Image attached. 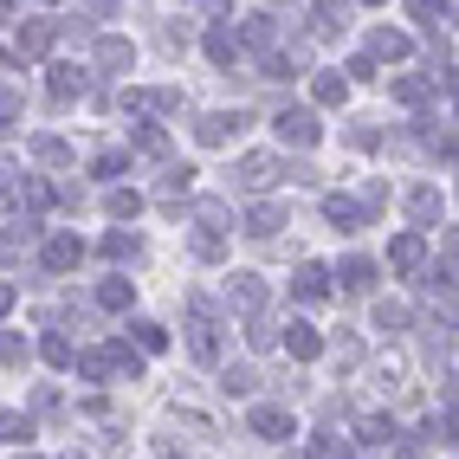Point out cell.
<instances>
[{"label":"cell","mask_w":459,"mask_h":459,"mask_svg":"<svg viewBox=\"0 0 459 459\" xmlns=\"http://www.w3.org/2000/svg\"><path fill=\"white\" fill-rule=\"evenodd\" d=\"M78 376H84V382H104V376H130V382H136L143 362L130 356V343H110V350H84V356H78Z\"/></svg>","instance_id":"obj_1"},{"label":"cell","mask_w":459,"mask_h":459,"mask_svg":"<svg viewBox=\"0 0 459 459\" xmlns=\"http://www.w3.org/2000/svg\"><path fill=\"white\" fill-rule=\"evenodd\" d=\"M188 350H195V362H221V324H213L207 298L188 304Z\"/></svg>","instance_id":"obj_2"},{"label":"cell","mask_w":459,"mask_h":459,"mask_svg":"<svg viewBox=\"0 0 459 459\" xmlns=\"http://www.w3.org/2000/svg\"><path fill=\"white\" fill-rule=\"evenodd\" d=\"M247 434H253V440H291V434H298V427H291V408H279V402L253 408V414H247Z\"/></svg>","instance_id":"obj_3"},{"label":"cell","mask_w":459,"mask_h":459,"mask_svg":"<svg viewBox=\"0 0 459 459\" xmlns=\"http://www.w3.org/2000/svg\"><path fill=\"white\" fill-rule=\"evenodd\" d=\"M247 124H253L247 110H213V117H201V124H195V136H201L207 149H221V143H233V136L247 130Z\"/></svg>","instance_id":"obj_4"},{"label":"cell","mask_w":459,"mask_h":459,"mask_svg":"<svg viewBox=\"0 0 459 459\" xmlns=\"http://www.w3.org/2000/svg\"><path fill=\"white\" fill-rule=\"evenodd\" d=\"M272 130H279V143H291V149H311L317 143V117L311 110H279V117H272Z\"/></svg>","instance_id":"obj_5"},{"label":"cell","mask_w":459,"mask_h":459,"mask_svg":"<svg viewBox=\"0 0 459 459\" xmlns=\"http://www.w3.org/2000/svg\"><path fill=\"white\" fill-rule=\"evenodd\" d=\"M279 175H285V162H279V156H247L233 181H239V188H247V195H265V188H272V181H279Z\"/></svg>","instance_id":"obj_6"},{"label":"cell","mask_w":459,"mask_h":459,"mask_svg":"<svg viewBox=\"0 0 459 459\" xmlns=\"http://www.w3.org/2000/svg\"><path fill=\"white\" fill-rule=\"evenodd\" d=\"M324 221L336 233H362V227H369V213H362V201H350V195H330L324 201Z\"/></svg>","instance_id":"obj_7"},{"label":"cell","mask_w":459,"mask_h":459,"mask_svg":"<svg viewBox=\"0 0 459 459\" xmlns=\"http://www.w3.org/2000/svg\"><path fill=\"white\" fill-rule=\"evenodd\" d=\"M227 298H233V311H247V317H259V311H265V279H253V272H233V285H227Z\"/></svg>","instance_id":"obj_8"},{"label":"cell","mask_w":459,"mask_h":459,"mask_svg":"<svg viewBox=\"0 0 459 459\" xmlns=\"http://www.w3.org/2000/svg\"><path fill=\"white\" fill-rule=\"evenodd\" d=\"M39 259H46V272H72V265L84 259V239H78V233H52Z\"/></svg>","instance_id":"obj_9"},{"label":"cell","mask_w":459,"mask_h":459,"mask_svg":"<svg viewBox=\"0 0 459 459\" xmlns=\"http://www.w3.org/2000/svg\"><path fill=\"white\" fill-rule=\"evenodd\" d=\"M291 291H298L304 304H324V298H330V272L304 259V265H298V279H291Z\"/></svg>","instance_id":"obj_10"},{"label":"cell","mask_w":459,"mask_h":459,"mask_svg":"<svg viewBox=\"0 0 459 459\" xmlns=\"http://www.w3.org/2000/svg\"><path fill=\"white\" fill-rule=\"evenodd\" d=\"M285 343H291V356H298V362H317V356H324L317 324H304V317H298V324H285Z\"/></svg>","instance_id":"obj_11"},{"label":"cell","mask_w":459,"mask_h":459,"mask_svg":"<svg viewBox=\"0 0 459 459\" xmlns=\"http://www.w3.org/2000/svg\"><path fill=\"white\" fill-rule=\"evenodd\" d=\"M84 91H91V78L78 65H52V104H72V98H84Z\"/></svg>","instance_id":"obj_12"},{"label":"cell","mask_w":459,"mask_h":459,"mask_svg":"<svg viewBox=\"0 0 459 459\" xmlns=\"http://www.w3.org/2000/svg\"><path fill=\"white\" fill-rule=\"evenodd\" d=\"M388 265H394V272H420V265H427L420 233H402V239H394V247H388Z\"/></svg>","instance_id":"obj_13"},{"label":"cell","mask_w":459,"mask_h":459,"mask_svg":"<svg viewBox=\"0 0 459 459\" xmlns=\"http://www.w3.org/2000/svg\"><path fill=\"white\" fill-rule=\"evenodd\" d=\"M52 39H58V26H46V20L20 26V58H46V52H52Z\"/></svg>","instance_id":"obj_14"},{"label":"cell","mask_w":459,"mask_h":459,"mask_svg":"<svg viewBox=\"0 0 459 459\" xmlns=\"http://www.w3.org/2000/svg\"><path fill=\"white\" fill-rule=\"evenodd\" d=\"M98 65H104V72H130V65H136V46H130V39H117V33L98 39Z\"/></svg>","instance_id":"obj_15"},{"label":"cell","mask_w":459,"mask_h":459,"mask_svg":"<svg viewBox=\"0 0 459 459\" xmlns=\"http://www.w3.org/2000/svg\"><path fill=\"white\" fill-rule=\"evenodd\" d=\"M311 26H317V33H343V26H350V0H311Z\"/></svg>","instance_id":"obj_16"},{"label":"cell","mask_w":459,"mask_h":459,"mask_svg":"<svg viewBox=\"0 0 459 459\" xmlns=\"http://www.w3.org/2000/svg\"><path fill=\"white\" fill-rule=\"evenodd\" d=\"M207 58H213V65H233V58H239V33H233V26H213V33H207Z\"/></svg>","instance_id":"obj_17"},{"label":"cell","mask_w":459,"mask_h":459,"mask_svg":"<svg viewBox=\"0 0 459 459\" xmlns=\"http://www.w3.org/2000/svg\"><path fill=\"white\" fill-rule=\"evenodd\" d=\"M285 227V213L279 207H272V201H259V207H247V233L253 239H272V233H279Z\"/></svg>","instance_id":"obj_18"},{"label":"cell","mask_w":459,"mask_h":459,"mask_svg":"<svg viewBox=\"0 0 459 459\" xmlns=\"http://www.w3.org/2000/svg\"><path fill=\"white\" fill-rule=\"evenodd\" d=\"M311 98L336 110V104H343V98H350V78H336V72H317V78H311Z\"/></svg>","instance_id":"obj_19"},{"label":"cell","mask_w":459,"mask_h":459,"mask_svg":"<svg viewBox=\"0 0 459 459\" xmlns=\"http://www.w3.org/2000/svg\"><path fill=\"white\" fill-rule=\"evenodd\" d=\"M104 213H110V221H136V213H143V195H136V188H110V195H104Z\"/></svg>","instance_id":"obj_20"},{"label":"cell","mask_w":459,"mask_h":459,"mask_svg":"<svg viewBox=\"0 0 459 459\" xmlns=\"http://www.w3.org/2000/svg\"><path fill=\"white\" fill-rule=\"evenodd\" d=\"M33 162L65 169V162H72V143H58V136H33Z\"/></svg>","instance_id":"obj_21"},{"label":"cell","mask_w":459,"mask_h":459,"mask_svg":"<svg viewBox=\"0 0 459 459\" xmlns=\"http://www.w3.org/2000/svg\"><path fill=\"white\" fill-rule=\"evenodd\" d=\"M369 285H376V259H362V253L343 259V291H369Z\"/></svg>","instance_id":"obj_22"},{"label":"cell","mask_w":459,"mask_h":459,"mask_svg":"<svg viewBox=\"0 0 459 459\" xmlns=\"http://www.w3.org/2000/svg\"><path fill=\"white\" fill-rule=\"evenodd\" d=\"M311 453H317V459H356V446H350L343 434H336V427H324V434L311 440Z\"/></svg>","instance_id":"obj_23"},{"label":"cell","mask_w":459,"mask_h":459,"mask_svg":"<svg viewBox=\"0 0 459 459\" xmlns=\"http://www.w3.org/2000/svg\"><path fill=\"white\" fill-rule=\"evenodd\" d=\"M39 356L52 362V369H72V362H78V350H72V336H58V330L46 336V343H39Z\"/></svg>","instance_id":"obj_24"},{"label":"cell","mask_w":459,"mask_h":459,"mask_svg":"<svg viewBox=\"0 0 459 459\" xmlns=\"http://www.w3.org/2000/svg\"><path fill=\"white\" fill-rule=\"evenodd\" d=\"M369 58H408V33H369Z\"/></svg>","instance_id":"obj_25"},{"label":"cell","mask_w":459,"mask_h":459,"mask_svg":"<svg viewBox=\"0 0 459 459\" xmlns=\"http://www.w3.org/2000/svg\"><path fill=\"white\" fill-rule=\"evenodd\" d=\"M420 143L434 149V156H453V130L440 124V117H420Z\"/></svg>","instance_id":"obj_26"},{"label":"cell","mask_w":459,"mask_h":459,"mask_svg":"<svg viewBox=\"0 0 459 459\" xmlns=\"http://www.w3.org/2000/svg\"><path fill=\"white\" fill-rule=\"evenodd\" d=\"M104 253H110L117 265H136V259H143V239H136V233H110V239H104Z\"/></svg>","instance_id":"obj_27"},{"label":"cell","mask_w":459,"mask_h":459,"mask_svg":"<svg viewBox=\"0 0 459 459\" xmlns=\"http://www.w3.org/2000/svg\"><path fill=\"white\" fill-rule=\"evenodd\" d=\"M408 213H414L420 227H434V221H440V195H434V188H414V195H408Z\"/></svg>","instance_id":"obj_28"},{"label":"cell","mask_w":459,"mask_h":459,"mask_svg":"<svg viewBox=\"0 0 459 459\" xmlns=\"http://www.w3.org/2000/svg\"><path fill=\"white\" fill-rule=\"evenodd\" d=\"M0 440H7V446H26V440H33V420H26V414H0Z\"/></svg>","instance_id":"obj_29"},{"label":"cell","mask_w":459,"mask_h":459,"mask_svg":"<svg viewBox=\"0 0 459 459\" xmlns=\"http://www.w3.org/2000/svg\"><path fill=\"white\" fill-rule=\"evenodd\" d=\"M376 324H382L388 336H402V330H408V304H394V298H382V304H376Z\"/></svg>","instance_id":"obj_30"},{"label":"cell","mask_w":459,"mask_h":459,"mask_svg":"<svg viewBox=\"0 0 459 459\" xmlns=\"http://www.w3.org/2000/svg\"><path fill=\"white\" fill-rule=\"evenodd\" d=\"M98 304H104V311H130V279H104L98 285Z\"/></svg>","instance_id":"obj_31"},{"label":"cell","mask_w":459,"mask_h":459,"mask_svg":"<svg viewBox=\"0 0 459 459\" xmlns=\"http://www.w3.org/2000/svg\"><path fill=\"white\" fill-rule=\"evenodd\" d=\"M221 388H227V394H239V402H247V394L259 388V369H247V362H239V369H227V376H221Z\"/></svg>","instance_id":"obj_32"},{"label":"cell","mask_w":459,"mask_h":459,"mask_svg":"<svg viewBox=\"0 0 459 459\" xmlns=\"http://www.w3.org/2000/svg\"><path fill=\"white\" fill-rule=\"evenodd\" d=\"M427 98H434L427 78H394V104H427Z\"/></svg>","instance_id":"obj_33"},{"label":"cell","mask_w":459,"mask_h":459,"mask_svg":"<svg viewBox=\"0 0 459 459\" xmlns=\"http://www.w3.org/2000/svg\"><path fill=\"white\" fill-rule=\"evenodd\" d=\"M188 253H195V259H207V265H213V259H221V253H227V239H221V233H207V227H201V233H195V239H188Z\"/></svg>","instance_id":"obj_34"},{"label":"cell","mask_w":459,"mask_h":459,"mask_svg":"<svg viewBox=\"0 0 459 459\" xmlns=\"http://www.w3.org/2000/svg\"><path fill=\"white\" fill-rule=\"evenodd\" d=\"M130 330H136V350H149V356L169 350V330H162V324H149V317H143V324H130Z\"/></svg>","instance_id":"obj_35"},{"label":"cell","mask_w":459,"mask_h":459,"mask_svg":"<svg viewBox=\"0 0 459 459\" xmlns=\"http://www.w3.org/2000/svg\"><path fill=\"white\" fill-rule=\"evenodd\" d=\"M136 149H143V156H169V130L143 124V130H136Z\"/></svg>","instance_id":"obj_36"},{"label":"cell","mask_w":459,"mask_h":459,"mask_svg":"<svg viewBox=\"0 0 459 459\" xmlns=\"http://www.w3.org/2000/svg\"><path fill=\"white\" fill-rule=\"evenodd\" d=\"M279 336H285V330L272 324V317H253V330H247V343H253V350H272V343H279Z\"/></svg>","instance_id":"obj_37"},{"label":"cell","mask_w":459,"mask_h":459,"mask_svg":"<svg viewBox=\"0 0 459 459\" xmlns=\"http://www.w3.org/2000/svg\"><path fill=\"white\" fill-rule=\"evenodd\" d=\"M0 362H7V369H20V362H26V336L0 330Z\"/></svg>","instance_id":"obj_38"},{"label":"cell","mask_w":459,"mask_h":459,"mask_svg":"<svg viewBox=\"0 0 459 459\" xmlns=\"http://www.w3.org/2000/svg\"><path fill=\"white\" fill-rule=\"evenodd\" d=\"M195 221H201L207 233H221V227H227V201H201V207H195Z\"/></svg>","instance_id":"obj_39"},{"label":"cell","mask_w":459,"mask_h":459,"mask_svg":"<svg viewBox=\"0 0 459 459\" xmlns=\"http://www.w3.org/2000/svg\"><path fill=\"white\" fill-rule=\"evenodd\" d=\"M362 440H376V446L394 440V420H388V414H362Z\"/></svg>","instance_id":"obj_40"},{"label":"cell","mask_w":459,"mask_h":459,"mask_svg":"<svg viewBox=\"0 0 459 459\" xmlns=\"http://www.w3.org/2000/svg\"><path fill=\"white\" fill-rule=\"evenodd\" d=\"M91 169H98V175L110 181V175H124V169H130V156H124V149H104V156H98V162H91Z\"/></svg>","instance_id":"obj_41"},{"label":"cell","mask_w":459,"mask_h":459,"mask_svg":"<svg viewBox=\"0 0 459 459\" xmlns=\"http://www.w3.org/2000/svg\"><path fill=\"white\" fill-rule=\"evenodd\" d=\"M356 362H362V343L356 336H336V369H356Z\"/></svg>","instance_id":"obj_42"},{"label":"cell","mask_w":459,"mask_h":459,"mask_svg":"<svg viewBox=\"0 0 459 459\" xmlns=\"http://www.w3.org/2000/svg\"><path fill=\"white\" fill-rule=\"evenodd\" d=\"M7 201H20V169L0 162V207H7Z\"/></svg>","instance_id":"obj_43"},{"label":"cell","mask_w":459,"mask_h":459,"mask_svg":"<svg viewBox=\"0 0 459 459\" xmlns=\"http://www.w3.org/2000/svg\"><path fill=\"white\" fill-rule=\"evenodd\" d=\"M414 7V20H427V26H440V13H446V0H408Z\"/></svg>","instance_id":"obj_44"},{"label":"cell","mask_w":459,"mask_h":459,"mask_svg":"<svg viewBox=\"0 0 459 459\" xmlns=\"http://www.w3.org/2000/svg\"><path fill=\"white\" fill-rule=\"evenodd\" d=\"M350 143L356 149H376V124H350Z\"/></svg>","instance_id":"obj_45"},{"label":"cell","mask_w":459,"mask_h":459,"mask_svg":"<svg viewBox=\"0 0 459 459\" xmlns=\"http://www.w3.org/2000/svg\"><path fill=\"white\" fill-rule=\"evenodd\" d=\"M13 253H20V239H13V233H0V265H7Z\"/></svg>","instance_id":"obj_46"},{"label":"cell","mask_w":459,"mask_h":459,"mask_svg":"<svg viewBox=\"0 0 459 459\" xmlns=\"http://www.w3.org/2000/svg\"><path fill=\"white\" fill-rule=\"evenodd\" d=\"M440 253H446V259H459V227H453V233L440 239Z\"/></svg>","instance_id":"obj_47"},{"label":"cell","mask_w":459,"mask_h":459,"mask_svg":"<svg viewBox=\"0 0 459 459\" xmlns=\"http://www.w3.org/2000/svg\"><path fill=\"white\" fill-rule=\"evenodd\" d=\"M13 311V285H0V317H7Z\"/></svg>","instance_id":"obj_48"},{"label":"cell","mask_w":459,"mask_h":459,"mask_svg":"<svg viewBox=\"0 0 459 459\" xmlns=\"http://www.w3.org/2000/svg\"><path fill=\"white\" fill-rule=\"evenodd\" d=\"M446 91H453V98H459V72H446Z\"/></svg>","instance_id":"obj_49"},{"label":"cell","mask_w":459,"mask_h":459,"mask_svg":"<svg viewBox=\"0 0 459 459\" xmlns=\"http://www.w3.org/2000/svg\"><path fill=\"white\" fill-rule=\"evenodd\" d=\"M7 13H13V0H0V20H7Z\"/></svg>","instance_id":"obj_50"},{"label":"cell","mask_w":459,"mask_h":459,"mask_svg":"<svg viewBox=\"0 0 459 459\" xmlns=\"http://www.w3.org/2000/svg\"><path fill=\"white\" fill-rule=\"evenodd\" d=\"M453 13H459V0H453Z\"/></svg>","instance_id":"obj_51"},{"label":"cell","mask_w":459,"mask_h":459,"mask_svg":"<svg viewBox=\"0 0 459 459\" xmlns=\"http://www.w3.org/2000/svg\"><path fill=\"white\" fill-rule=\"evenodd\" d=\"M72 459H84V453H72Z\"/></svg>","instance_id":"obj_52"},{"label":"cell","mask_w":459,"mask_h":459,"mask_svg":"<svg viewBox=\"0 0 459 459\" xmlns=\"http://www.w3.org/2000/svg\"><path fill=\"white\" fill-rule=\"evenodd\" d=\"M369 7H376V0H369Z\"/></svg>","instance_id":"obj_53"}]
</instances>
